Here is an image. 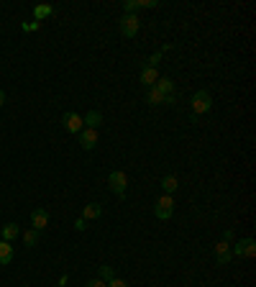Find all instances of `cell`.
<instances>
[{
  "instance_id": "cell-22",
  "label": "cell",
  "mask_w": 256,
  "mask_h": 287,
  "mask_svg": "<svg viewBox=\"0 0 256 287\" xmlns=\"http://www.w3.org/2000/svg\"><path fill=\"white\" fill-rule=\"evenodd\" d=\"M161 62V52H156V54H151L149 59H146V67H156Z\"/></svg>"
},
{
  "instance_id": "cell-14",
  "label": "cell",
  "mask_w": 256,
  "mask_h": 287,
  "mask_svg": "<svg viewBox=\"0 0 256 287\" xmlns=\"http://www.w3.org/2000/svg\"><path fill=\"white\" fill-rule=\"evenodd\" d=\"M154 87H156V90H159L164 98H167V95H174V82H172L169 77H159Z\"/></svg>"
},
{
  "instance_id": "cell-3",
  "label": "cell",
  "mask_w": 256,
  "mask_h": 287,
  "mask_svg": "<svg viewBox=\"0 0 256 287\" xmlns=\"http://www.w3.org/2000/svg\"><path fill=\"white\" fill-rule=\"evenodd\" d=\"M108 185H110V192H113V195L126 197V187H128V177H126V172L113 169V172L108 174Z\"/></svg>"
},
{
  "instance_id": "cell-13",
  "label": "cell",
  "mask_w": 256,
  "mask_h": 287,
  "mask_svg": "<svg viewBox=\"0 0 256 287\" xmlns=\"http://www.w3.org/2000/svg\"><path fill=\"white\" fill-rule=\"evenodd\" d=\"M18 233H21L18 223H6L3 228H0V236H3V241H8V244H11V241H13Z\"/></svg>"
},
{
  "instance_id": "cell-28",
  "label": "cell",
  "mask_w": 256,
  "mask_h": 287,
  "mask_svg": "<svg viewBox=\"0 0 256 287\" xmlns=\"http://www.w3.org/2000/svg\"><path fill=\"white\" fill-rule=\"evenodd\" d=\"M24 287H29V284H24Z\"/></svg>"
},
{
  "instance_id": "cell-15",
  "label": "cell",
  "mask_w": 256,
  "mask_h": 287,
  "mask_svg": "<svg viewBox=\"0 0 256 287\" xmlns=\"http://www.w3.org/2000/svg\"><path fill=\"white\" fill-rule=\"evenodd\" d=\"M13 261V246L8 241H0V264H11Z\"/></svg>"
},
{
  "instance_id": "cell-21",
  "label": "cell",
  "mask_w": 256,
  "mask_h": 287,
  "mask_svg": "<svg viewBox=\"0 0 256 287\" xmlns=\"http://www.w3.org/2000/svg\"><path fill=\"white\" fill-rule=\"evenodd\" d=\"M115 274H113V267H108V264H103L100 267V272H98V279H103V282H110Z\"/></svg>"
},
{
  "instance_id": "cell-26",
  "label": "cell",
  "mask_w": 256,
  "mask_h": 287,
  "mask_svg": "<svg viewBox=\"0 0 256 287\" xmlns=\"http://www.w3.org/2000/svg\"><path fill=\"white\" fill-rule=\"evenodd\" d=\"M85 223H87L85 218H77V223H75V228H77V231H85V228H87Z\"/></svg>"
},
{
  "instance_id": "cell-19",
  "label": "cell",
  "mask_w": 256,
  "mask_h": 287,
  "mask_svg": "<svg viewBox=\"0 0 256 287\" xmlns=\"http://www.w3.org/2000/svg\"><path fill=\"white\" fill-rule=\"evenodd\" d=\"M146 103H149V105H164V95H161L156 87H149V93H146Z\"/></svg>"
},
{
  "instance_id": "cell-23",
  "label": "cell",
  "mask_w": 256,
  "mask_h": 287,
  "mask_svg": "<svg viewBox=\"0 0 256 287\" xmlns=\"http://www.w3.org/2000/svg\"><path fill=\"white\" fill-rule=\"evenodd\" d=\"M108 287H128V282H123V279H118V277H113V279L108 282Z\"/></svg>"
},
{
  "instance_id": "cell-16",
  "label": "cell",
  "mask_w": 256,
  "mask_h": 287,
  "mask_svg": "<svg viewBox=\"0 0 256 287\" xmlns=\"http://www.w3.org/2000/svg\"><path fill=\"white\" fill-rule=\"evenodd\" d=\"M103 215V208L98 205V203H90V205H85V210H82V218L85 220H95V218H100Z\"/></svg>"
},
{
  "instance_id": "cell-10",
  "label": "cell",
  "mask_w": 256,
  "mask_h": 287,
  "mask_svg": "<svg viewBox=\"0 0 256 287\" xmlns=\"http://www.w3.org/2000/svg\"><path fill=\"white\" fill-rule=\"evenodd\" d=\"M31 223H34L36 231H44V228L49 226V213H46L44 208H36V210L31 213Z\"/></svg>"
},
{
  "instance_id": "cell-25",
  "label": "cell",
  "mask_w": 256,
  "mask_h": 287,
  "mask_svg": "<svg viewBox=\"0 0 256 287\" xmlns=\"http://www.w3.org/2000/svg\"><path fill=\"white\" fill-rule=\"evenodd\" d=\"M39 26H41L39 21H34V24H24V31H36Z\"/></svg>"
},
{
  "instance_id": "cell-5",
  "label": "cell",
  "mask_w": 256,
  "mask_h": 287,
  "mask_svg": "<svg viewBox=\"0 0 256 287\" xmlns=\"http://www.w3.org/2000/svg\"><path fill=\"white\" fill-rule=\"evenodd\" d=\"M154 215H156L159 220H167V218L174 215V200H172V195H161V197L156 200V205H154Z\"/></svg>"
},
{
  "instance_id": "cell-9",
  "label": "cell",
  "mask_w": 256,
  "mask_h": 287,
  "mask_svg": "<svg viewBox=\"0 0 256 287\" xmlns=\"http://www.w3.org/2000/svg\"><path fill=\"white\" fill-rule=\"evenodd\" d=\"M156 80H159V70H156V67H146V64H144L138 82H141V85H146V87H154V85H156Z\"/></svg>"
},
{
  "instance_id": "cell-1",
  "label": "cell",
  "mask_w": 256,
  "mask_h": 287,
  "mask_svg": "<svg viewBox=\"0 0 256 287\" xmlns=\"http://www.w3.org/2000/svg\"><path fill=\"white\" fill-rule=\"evenodd\" d=\"M138 26H141V21H138L136 13H123V16L118 18V29H121V34H123L126 39H133V36L138 34Z\"/></svg>"
},
{
  "instance_id": "cell-20",
  "label": "cell",
  "mask_w": 256,
  "mask_h": 287,
  "mask_svg": "<svg viewBox=\"0 0 256 287\" xmlns=\"http://www.w3.org/2000/svg\"><path fill=\"white\" fill-rule=\"evenodd\" d=\"M24 244L34 249V246L39 244V231H36V228H31V231H26V233H24Z\"/></svg>"
},
{
  "instance_id": "cell-11",
  "label": "cell",
  "mask_w": 256,
  "mask_h": 287,
  "mask_svg": "<svg viewBox=\"0 0 256 287\" xmlns=\"http://www.w3.org/2000/svg\"><path fill=\"white\" fill-rule=\"evenodd\" d=\"M154 6H156L154 0H128V3H123V11L126 13H136L141 8H154Z\"/></svg>"
},
{
  "instance_id": "cell-18",
  "label": "cell",
  "mask_w": 256,
  "mask_h": 287,
  "mask_svg": "<svg viewBox=\"0 0 256 287\" xmlns=\"http://www.w3.org/2000/svg\"><path fill=\"white\" fill-rule=\"evenodd\" d=\"M52 13H54V6H49V3H41V6H36V8H34L36 21H44V18H49Z\"/></svg>"
},
{
  "instance_id": "cell-27",
  "label": "cell",
  "mask_w": 256,
  "mask_h": 287,
  "mask_svg": "<svg viewBox=\"0 0 256 287\" xmlns=\"http://www.w3.org/2000/svg\"><path fill=\"white\" fill-rule=\"evenodd\" d=\"M3 103H6V93L0 90V108H3Z\"/></svg>"
},
{
  "instance_id": "cell-7",
  "label": "cell",
  "mask_w": 256,
  "mask_h": 287,
  "mask_svg": "<svg viewBox=\"0 0 256 287\" xmlns=\"http://www.w3.org/2000/svg\"><path fill=\"white\" fill-rule=\"evenodd\" d=\"M80 144H82V149H95L98 146V128H82L80 131Z\"/></svg>"
},
{
  "instance_id": "cell-24",
  "label": "cell",
  "mask_w": 256,
  "mask_h": 287,
  "mask_svg": "<svg viewBox=\"0 0 256 287\" xmlns=\"http://www.w3.org/2000/svg\"><path fill=\"white\" fill-rule=\"evenodd\" d=\"M85 287H108V282H103V279H90Z\"/></svg>"
},
{
  "instance_id": "cell-4",
  "label": "cell",
  "mask_w": 256,
  "mask_h": 287,
  "mask_svg": "<svg viewBox=\"0 0 256 287\" xmlns=\"http://www.w3.org/2000/svg\"><path fill=\"white\" fill-rule=\"evenodd\" d=\"M230 254L238 256V259H251L256 254V241L253 238H241V241H236L230 246Z\"/></svg>"
},
{
  "instance_id": "cell-17",
  "label": "cell",
  "mask_w": 256,
  "mask_h": 287,
  "mask_svg": "<svg viewBox=\"0 0 256 287\" xmlns=\"http://www.w3.org/2000/svg\"><path fill=\"white\" fill-rule=\"evenodd\" d=\"M177 187H179V180H177V174H167V177L161 180V190H164L167 195H172Z\"/></svg>"
},
{
  "instance_id": "cell-12",
  "label": "cell",
  "mask_w": 256,
  "mask_h": 287,
  "mask_svg": "<svg viewBox=\"0 0 256 287\" xmlns=\"http://www.w3.org/2000/svg\"><path fill=\"white\" fill-rule=\"evenodd\" d=\"M82 123H85V128H98L103 123V113L100 111H87L85 118H82Z\"/></svg>"
},
{
  "instance_id": "cell-8",
  "label": "cell",
  "mask_w": 256,
  "mask_h": 287,
  "mask_svg": "<svg viewBox=\"0 0 256 287\" xmlns=\"http://www.w3.org/2000/svg\"><path fill=\"white\" fill-rule=\"evenodd\" d=\"M230 259H233V254H230V244L220 241V244L215 246V261H218L220 267H225V264H230Z\"/></svg>"
},
{
  "instance_id": "cell-6",
  "label": "cell",
  "mask_w": 256,
  "mask_h": 287,
  "mask_svg": "<svg viewBox=\"0 0 256 287\" xmlns=\"http://www.w3.org/2000/svg\"><path fill=\"white\" fill-rule=\"evenodd\" d=\"M62 123H64V128H67L69 134H80V131L85 128V123H82V116H77L75 111H67V113L62 116Z\"/></svg>"
},
{
  "instance_id": "cell-2",
  "label": "cell",
  "mask_w": 256,
  "mask_h": 287,
  "mask_svg": "<svg viewBox=\"0 0 256 287\" xmlns=\"http://www.w3.org/2000/svg\"><path fill=\"white\" fill-rule=\"evenodd\" d=\"M210 105H213L210 93H207V90H197V93L192 95V118H197V116L207 113V111H210Z\"/></svg>"
}]
</instances>
